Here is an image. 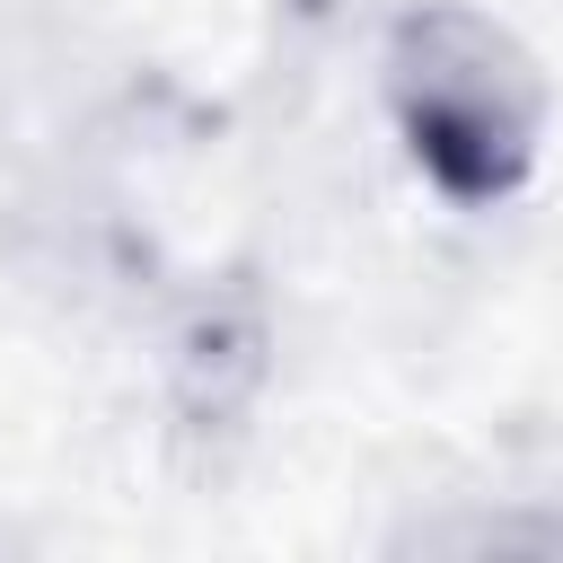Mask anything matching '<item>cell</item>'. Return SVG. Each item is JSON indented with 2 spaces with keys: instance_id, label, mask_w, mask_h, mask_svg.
<instances>
[{
  "instance_id": "6da1fadb",
  "label": "cell",
  "mask_w": 563,
  "mask_h": 563,
  "mask_svg": "<svg viewBox=\"0 0 563 563\" xmlns=\"http://www.w3.org/2000/svg\"><path fill=\"white\" fill-rule=\"evenodd\" d=\"M396 114L449 194H501L528 167V79L484 18L431 9L396 44Z\"/></svg>"
}]
</instances>
